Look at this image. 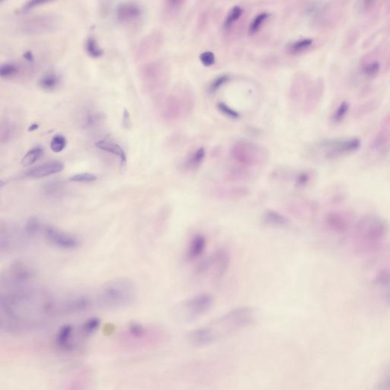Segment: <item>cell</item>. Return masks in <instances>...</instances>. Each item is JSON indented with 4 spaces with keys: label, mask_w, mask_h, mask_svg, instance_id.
Masks as SVG:
<instances>
[{
    "label": "cell",
    "mask_w": 390,
    "mask_h": 390,
    "mask_svg": "<svg viewBox=\"0 0 390 390\" xmlns=\"http://www.w3.org/2000/svg\"><path fill=\"white\" fill-rule=\"evenodd\" d=\"M123 125L126 126H129L130 125V115L128 110L125 109V112H123Z\"/></svg>",
    "instance_id": "cell-49"
},
{
    "label": "cell",
    "mask_w": 390,
    "mask_h": 390,
    "mask_svg": "<svg viewBox=\"0 0 390 390\" xmlns=\"http://www.w3.org/2000/svg\"><path fill=\"white\" fill-rule=\"evenodd\" d=\"M60 84V77L55 72H47L39 79L40 88L45 91H53Z\"/></svg>",
    "instance_id": "cell-25"
},
{
    "label": "cell",
    "mask_w": 390,
    "mask_h": 390,
    "mask_svg": "<svg viewBox=\"0 0 390 390\" xmlns=\"http://www.w3.org/2000/svg\"><path fill=\"white\" fill-rule=\"evenodd\" d=\"M21 66L18 63H3L0 67V77L2 79H12L16 77L20 74Z\"/></svg>",
    "instance_id": "cell-31"
},
{
    "label": "cell",
    "mask_w": 390,
    "mask_h": 390,
    "mask_svg": "<svg viewBox=\"0 0 390 390\" xmlns=\"http://www.w3.org/2000/svg\"><path fill=\"white\" fill-rule=\"evenodd\" d=\"M386 220L378 216L363 217L357 223L355 236L362 243L374 245L380 243L388 232Z\"/></svg>",
    "instance_id": "cell-5"
},
{
    "label": "cell",
    "mask_w": 390,
    "mask_h": 390,
    "mask_svg": "<svg viewBox=\"0 0 390 390\" xmlns=\"http://www.w3.org/2000/svg\"><path fill=\"white\" fill-rule=\"evenodd\" d=\"M215 299L210 294L198 295L185 301L183 304L184 315L188 321H193L208 311L213 306Z\"/></svg>",
    "instance_id": "cell-12"
},
{
    "label": "cell",
    "mask_w": 390,
    "mask_h": 390,
    "mask_svg": "<svg viewBox=\"0 0 390 390\" xmlns=\"http://www.w3.org/2000/svg\"><path fill=\"white\" fill-rule=\"evenodd\" d=\"M234 161L245 167H255L266 163L269 153L262 146L249 140L236 143L231 150Z\"/></svg>",
    "instance_id": "cell-4"
},
{
    "label": "cell",
    "mask_w": 390,
    "mask_h": 390,
    "mask_svg": "<svg viewBox=\"0 0 390 390\" xmlns=\"http://www.w3.org/2000/svg\"><path fill=\"white\" fill-rule=\"evenodd\" d=\"M66 144L67 142H66V139L64 136L62 135V134H57L52 138L51 141H50V149L55 153H60L64 150Z\"/></svg>",
    "instance_id": "cell-41"
},
{
    "label": "cell",
    "mask_w": 390,
    "mask_h": 390,
    "mask_svg": "<svg viewBox=\"0 0 390 390\" xmlns=\"http://www.w3.org/2000/svg\"><path fill=\"white\" fill-rule=\"evenodd\" d=\"M96 176L91 173H80L72 176L69 179L71 182H93L96 180Z\"/></svg>",
    "instance_id": "cell-44"
},
{
    "label": "cell",
    "mask_w": 390,
    "mask_h": 390,
    "mask_svg": "<svg viewBox=\"0 0 390 390\" xmlns=\"http://www.w3.org/2000/svg\"><path fill=\"white\" fill-rule=\"evenodd\" d=\"M324 93V85L316 82L310 85L306 92L303 99V109L307 113L313 112L320 104Z\"/></svg>",
    "instance_id": "cell-18"
},
{
    "label": "cell",
    "mask_w": 390,
    "mask_h": 390,
    "mask_svg": "<svg viewBox=\"0 0 390 390\" xmlns=\"http://www.w3.org/2000/svg\"><path fill=\"white\" fill-rule=\"evenodd\" d=\"M255 318V312L251 307H238L210 324L190 332L188 341L194 347L208 346L248 328L253 324Z\"/></svg>",
    "instance_id": "cell-2"
},
{
    "label": "cell",
    "mask_w": 390,
    "mask_h": 390,
    "mask_svg": "<svg viewBox=\"0 0 390 390\" xmlns=\"http://www.w3.org/2000/svg\"><path fill=\"white\" fill-rule=\"evenodd\" d=\"M361 146V141L358 137L334 138L320 141L316 148L326 159L333 160L355 153Z\"/></svg>",
    "instance_id": "cell-6"
},
{
    "label": "cell",
    "mask_w": 390,
    "mask_h": 390,
    "mask_svg": "<svg viewBox=\"0 0 390 390\" xmlns=\"http://www.w3.org/2000/svg\"><path fill=\"white\" fill-rule=\"evenodd\" d=\"M4 1H6V0H1V3H3Z\"/></svg>",
    "instance_id": "cell-53"
},
{
    "label": "cell",
    "mask_w": 390,
    "mask_h": 390,
    "mask_svg": "<svg viewBox=\"0 0 390 390\" xmlns=\"http://www.w3.org/2000/svg\"><path fill=\"white\" fill-rule=\"evenodd\" d=\"M194 100L191 94H172L166 99L163 115L167 120H176L191 114Z\"/></svg>",
    "instance_id": "cell-9"
},
{
    "label": "cell",
    "mask_w": 390,
    "mask_h": 390,
    "mask_svg": "<svg viewBox=\"0 0 390 390\" xmlns=\"http://www.w3.org/2000/svg\"><path fill=\"white\" fill-rule=\"evenodd\" d=\"M55 0H27L18 10L19 14L28 13L30 11L34 10L37 8L52 3Z\"/></svg>",
    "instance_id": "cell-37"
},
{
    "label": "cell",
    "mask_w": 390,
    "mask_h": 390,
    "mask_svg": "<svg viewBox=\"0 0 390 390\" xmlns=\"http://www.w3.org/2000/svg\"><path fill=\"white\" fill-rule=\"evenodd\" d=\"M100 325H101V321H100L99 318H96V317L88 318L79 326V335L83 339H86V338L93 335L98 330Z\"/></svg>",
    "instance_id": "cell-26"
},
{
    "label": "cell",
    "mask_w": 390,
    "mask_h": 390,
    "mask_svg": "<svg viewBox=\"0 0 390 390\" xmlns=\"http://www.w3.org/2000/svg\"><path fill=\"white\" fill-rule=\"evenodd\" d=\"M376 283L382 289L384 297L390 303V272L383 271L376 277Z\"/></svg>",
    "instance_id": "cell-28"
},
{
    "label": "cell",
    "mask_w": 390,
    "mask_h": 390,
    "mask_svg": "<svg viewBox=\"0 0 390 390\" xmlns=\"http://www.w3.org/2000/svg\"><path fill=\"white\" fill-rule=\"evenodd\" d=\"M350 110V104L348 101H342L340 104L336 108L335 110L333 112L331 120L334 123L339 125L342 123L345 117L348 115Z\"/></svg>",
    "instance_id": "cell-30"
},
{
    "label": "cell",
    "mask_w": 390,
    "mask_h": 390,
    "mask_svg": "<svg viewBox=\"0 0 390 390\" xmlns=\"http://www.w3.org/2000/svg\"><path fill=\"white\" fill-rule=\"evenodd\" d=\"M41 233L49 243L62 250H77L80 245L81 242L78 237L55 226H43Z\"/></svg>",
    "instance_id": "cell-11"
},
{
    "label": "cell",
    "mask_w": 390,
    "mask_h": 390,
    "mask_svg": "<svg viewBox=\"0 0 390 390\" xmlns=\"http://www.w3.org/2000/svg\"><path fill=\"white\" fill-rule=\"evenodd\" d=\"M269 17V14L267 12H262V13L258 14V15L254 18V20L252 21L250 23V28H249V33L250 36H253V34H256L258 31H259L261 27L262 26L263 23L268 20Z\"/></svg>",
    "instance_id": "cell-38"
},
{
    "label": "cell",
    "mask_w": 390,
    "mask_h": 390,
    "mask_svg": "<svg viewBox=\"0 0 390 390\" xmlns=\"http://www.w3.org/2000/svg\"><path fill=\"white\" fill-rule=\"evenodd\" d=\"M184 0H165V11L168 15L175 13L182 6Z\"/></svg>",
    "instance_id": "cell-43"
},
{
    "label": "cell",
    "mask_w": 390,
    "mask_h": 390,
    "mask_svg": "<svg viewBox=\"0 0 390 390\" xmlns=\"http://www.w3.org/2000/svg\"><path fill=\"white\" fill-rule=\"evenodd\" d=\"M243 13V9L240 6H236L231 9L225 19L223 28L225 30H229L232 28L235 22H237Z\"/></svg>",
    "instance_id": "cell-35"
},
{
    "label": "cell",
    "mask_w": 390,
    "mask_h": 390,
    "mask_svg": "<svg viewBox=\"0 0 390 390\" xmlns=\"http://www.w3.org/2000/svg\"><path fill=\"white\" fill-rule=\"evenodd\" d=\"M96 147L103 151L108 152L118 156L120 160V166H123L127 163V156L123 149L118 144L106 140H100L96 143Z\"/></svg>",
    "instance_id": "cell-22"
},
{
    "label": "cell",
    "mask_w": 390,
    "mask_h": 390,
    "mask_svg": "<svg viewBox=\"0 0 390 390\" xmlns=\"http://www.w3.org/2000/svg\"><path fill=\"white\" fill-rule=\"evenodd\" d=\"M231 264V255L227 250L220 249L213 255L201 261L197 267L195 273L198 275H204L213 270L215 279H220L227 272Z\"/></svg>",
    "instance_id": "cell-10"
},
{
    "label": "cell",
    "mask_w": 390,
    "mask_h": 390,
    "mask_svg": "<svg viewBox=\"0 0 390 390\" xmlns=\"http://www.w3.org/2000/svg\"><path fill=\"white\" fill-rule=\"evenodd\" d=\"M382 385H383V388H385V389H390V375L382 383Z\"/></svg>",
    "instance_id": "cell-52"
},
{
    "label": "cell",
    "mask_w": 390,
    "mask_h": 390,
    "mask_svg": "<svg viewBox=\"0 0 390 390\" xmlns=\"http://www.w3.org/2000/svg\"><path fill=\"white\" fill-rule=\"evenodd\" d=\"M141 77L147 85L151 86L160 85L165 77L164 68L158 62L147 63L141 69Z\"/></svg>",
    "instance_id": "cell-19"
},
{
    "label": "cell",
    "mask_w": 390,
    "mask_h": 390,
    "mask_svg": "<svg viewBox=\"0 0 390 390\" xmlns=\"http://www.w3.org/2000/svg\"><path fill=\"white\" fill-rule=\"evenodd\" d=\"M217 109H218V110L220 111L223 115H224L225 116L227 117H229V118L236 120V119H238L239 117V113L234 110V109H231V108L229 107V106H228L226 103L219 102L218 104H217Z\"/></svg>",
    "instance_id": "cell-42"
},
{
    "label": "cell",
    "mask_w": 390,
    "mask_h": 390,
    "mask_svg": "<svg viewBox=\"0 0 390 390\" xmlns=\"http://www.w3.org/2000/svg\"><path fill=\"white\" fill-rule=\"evenodd\" d=\"M324 223L329 231L336 234H343L349 229L351 219L344 212L331 211L325 216Z\"/></svg>",
    "instance_id": "cell-17"
},
{
    "label": "cell",
    "mask_w": 390,
    "mask_h": 390,
    "mask_svg": "<svg viewBox=\"0 0 390 390\" xmlns=\"http://www.w3.org/2000/svg\"><path fill=\"white\" fill-rule=\"evenodd\" d=\"M371 149L383 156L390 151V112L385 116L371 144Z\"/></svg>",
    "instance_id": "cell-14"
},
{
    "label": "cell",
    "mask_w": 390,
    "mask_h": 390,
    "mask_svg": "<svg viewBox=\"0 0 390 390\" xmlns=\"http://www.w3.org/2000/svg\"><path fill=\"white\" fill-rule=\"evenodd\" d=\"M97 119H98L97 115L93 113V112H90V114L87 115L86 119H85V121H86L85 123L88 126H91L92 125H94L97 121Z\"/></svg>",
    "instance_id": "cell-48"
},
{
    "label": "cell",
    "mask_w": 390,
    "mask_h": 390,
    "mask_svg": "<svg viewBox=\"0 0 390 390\" xmlns=\"http://www.w3.org/2000/svg\"><path fill=\"white\" fill-rule=\"evenodd\" d=\"M380 70V64L377 61L371 62L363 66L361 71L365 77L369 78L377 77Z\"/></svg>",
    "instance_id": "cell-40"
},
{
    "label": "cell",
    "mask_w": 390,
    "mask_h": 390,
    "mask_svg": "<svg viewBox=\"0 0 390 390\" xmlns=\"http://www.w3.org/2000/svg\"><path fill=\"white\" fill-rule=\"evenodd\" d=\"M61 296L32 283L1 289L2 330L22 334L40 329L52 318L62 315Z\"/></svg>",
    "instance_id": "cell-1"
},
{
    "label": "cell",
    "mask_w": 390,
    "mask_h": 390,
    "mask_svg": "<svg viewBox=\"0 0 390 390\" xmlns=\"http://www.w3.org/2000/svg\"><path fill=\"white\" fill-rule=\"evenodd\" d=\"M161 44L162 36L158 33L152 32L143 38L135 49L136 60H144L150 58L159 50Z\"/></svg>",
    "instance_id": "cell-15"
},
{
    "label": "cell",
    "mask_w": 390,
    "mask_h": 390,
    "mask_svg": "<svg viewBox=\"0 0 390 390\" xmlns=\"http://www.w3.org/2000/svg\"><path fill=\"white\" fill-rule=\"evenodd\" d=\"M144 15V9L137 2L126 1L117 6L115 18L120 25H134Z\"/></svg>",
    "instance_id": "cell-13"
},
{
    "label": "cell",
    "mask_w": 390,
    "mask_h": 390,
    "mask_svg": "<svg viewBox=\"0 0 390 390\" xmlns=\"http://www.w3.org/2000/svg\"><path fill=\"white\" fill-rule=\"evenodd\" d=\"M378 108L379 104L377 100H370L367 102L361 104V106H359L356 109V111H355V117L356 118H361V117L366 116V115L375 112Z\"/></svg>",
    "instance_id": "cell-34"
},
{
    "label": "cell",
    "mask_w": 390,
    "mask_h": 390,
    "mask_svg": "<svg viewBox=\"0 0 390 390\" xmlns=\"http://www.w3.org/2000/svg\"><path fill=\"white\" fill-rule=\"evenodd\" d=\"M84 48L90 58L98 59L104 55V50L98 44L97 39L93 36H90L85 39Z\"/></svg>",
    "instance_id": "cell-27"
},
{
    "label": "cell",
    "mask_w": 390,
    "mask_h": 390,
    "mask_svg": "<svg viewBox=\"0 0 390 390\" xmlns=\"http://www.w3.org/2000/svg\"><path fill=\"white\" fill-rule=\"evenodd\" d=\"M207 247V239L205 236L201 234L195 235L191 239L188 250H187L186 256L188 260H195L199 258L205 251Z\"/></svg>",
    "instance_id": "cell-21"
},
{
    "label": "cell",
    "mask_w": 390,
    "mask_h": 390,
    "mask_svg": "<svg viewBox=\"0 0 390 390\" xmlns=\"http://www.w3.org/2000/svg\"><path fill=\"white\" fill-rule=\"evenodd\" d=\"M313 41L310 39L299 40L291 43L288 47L289 53L291 55H299L311 47Z\"/></svg>",
    "instance_id": "cell-33"
},
{
    "label": "cell",
    "mask_w": 390,
    "mask_h": 390,
    "mask_svg": "<svg viewBox=\"0 0 390 390\" xmlns=\"http://www.w3.org/2000/svg\"><path fill=\"white\" fill-rule=\"evenodd\" d=\"M11 128L8 122L2 123L1 127V142L2 144L7 142L10 138Z\"/></svg>",
    "instance_id": "cell-46"
},
{
    "label": "cell",
    "mask_w": 390,
    "mask_h": 390,
    "mask_svg": "<svg viewBox=\"0 0 390 390\" xmlns=\"http://www.w3.org/2000/svg\"><path fill=\"white\" fill-rule=\"evenodd\" d=\"M206 157V150L204 147H199L191 153L184 163V166L187 170H197L204 163Z\"/></svg>",
    "instance_id": "cell-24"
},
{
    "label": "cell",
    "mask_w": 390,
    "mask_h": 390,
    "mask_svg": "<svg viewBox=\"0 0 390 390\" xmlns=\"http://www.w3.org/2000/svg\"><path fill=\"white\" fill-rule=\"evenodd\" d=\"M200 60L204 66H213L216 61L215 54L210 51L204 52L200 55Z\"/></svg>",
    "instance_id": "cell-45"
},
{
    "label": "cell",
    "mask_w": 390,
    "mask_h": 390,
    "mask_svg": "<svg viewBox=\"0 0 390 390\" xmlns=\"http://www.w3.org/2000/svg\"><path fill=\"white\" fill-rule=\"evenodd\" d=\"M60 25L58 15L44 13L25 19L19 24L18 31L22 36H39L54 32Z\"/></svg>",
    "instance_id": "cell-7"
},
{
    "label": "cell",
    "mask_w": 390,
    "mask_h": 390,
    "mask_svg": "<svg viewBox=\"0 0 390 390\" xmlns=\"http://www.w3.org/2000/svg\"><path fill=\"white\" fill-rule=\"evenodd\" d=\"M127 330H128L130 337L137 339V340L144 339L146 336H148L149 333H150V329H147L145 326L141 324V323H136V322L130 323Z\"/></svg>",
    "instance_id": "cell-29"
},
{
    "label": "cell",
    "mask_w": 390,
    "mask_h": 390,
    "mask_svg": "<svg viewBox=\"0 0 390 390\" xmlns=\"http://www.w3.org/2000/svg\"><path fill=\"white\" fill-rule=\"evenodd\" d=\"M98 307L121 308L131 305L137 297V288L128 278H117L104 285L96 295Z\"/></svg>",
    "instance_id": "cell-3"
},
{
    "label": "cell",
    "mask_w": 390,
    "mask_h": 390,
    "mask_svg": "<svg viewBox=\"0 0 390 390\" xmlns=\"http://www.w3.org/2000/svg\"><path fill=\"white\" fill-rule=\"evenodd\" d=\"M262 221L267 226L272 227H285L289 225V220L285 216L274 210H267L262 217Z\"/></svg>",
    "instance_id": "cell-23"
},
{
    "label": "cell",
    "mask_w": 390,
    "mask_h": 390,
    "mask_svg": "<svg viewBox=\"0 0 390 390\" xmlns=\"http://www.w3.org/2000/svg\"><path fill=\"white\" fill-rule=\"evenodd\" d=\"M64 169V165L59 161H50L39 165L26 172L25 175L31 179H41L59 173Z\"/></svg>",
    "instance_id": "cell-20"
},
{
    "label": "cell",
    "mask_w": 390,
    "mask_h": 390,
    "mask_svg": "<svg viewBox=\"0 0 390 390\" xmlns=\"http://www.w3.org/2000/svg\"><path fill=\"white\" fill-rule=\"evenodd\" d=\"M36 272L26 263L15 261L6 268L0 277L1 289L24 286L33 283Z\"/></svg>",
    "instance_id": "cell-8"
},
{
    "label": "cell",
    "mask_w": 390,
    "mask_h": 390,
    "mask_svg": "<svg viewBox=\"0 0 390 390\" xmlns=\"http://www.w3.org/2000/svg\"><path fill=\"white\" fill-rule=\"evenodd\" d=\"M44 155V150L41 147H36L30 150L22 160V165L25 167L31 166V165L39 161L40 158Z\"/></svg>",
    "instance_id": "cell-32"
},
{
    "label": "cell",
    "mask_w": 390,
    "mask_h": 390,
    "mask_svg": "<svg viewBox=\"0 0 390 390\" xmlns=\"http://www.w3.org/2000/svg\"><path fill=\"white\" fill-rule=\"evenodd\" d=\"M42 229L41 221L36 217H31L27 220L26 223H25V234L30 237H33V236L41 234Z\"/></svg>",
    "instance_id": "cell-36"
},
{
    "label": "cell",
    "mask_w": 390,
    "mask_h": 390,
    "mask_svg": "<svg viewBox=\"0 0 390 390\" xmlns=\"http://www.w3.org/2000/svg\"><path fill=\"white\" fill-rule=\"evenodd\" d=\"M310 181V175L308 172H303L297 175L296 179V185L298 187H304L308 184Z\"/></svg>",
    "instance_id": "cell-47"
},
{
    "label": "cell",
    "mask_w": 390,
    "mask_h": 390,
    "mask_svg": "<svg viewBox=\"0 0 390 390\" xmlns=\"http://www.w3.org/2000/svg\"><path fill=\"white\" fill-rule=\"evenodd\" d=\"M77 332L73 325L68 324L60 327L56 338L55 345L60 351L65 352L74 351L78 348V342L76 340Z\"/></svg>",
    "instance_id": "cell-16"
},
{
    "label": "cell",
    "mask_w": 390,
    "mask_h": 390,
    "mask_svg": "<svg viewBox=\"0 0 390 390\" xmlns=\"http://www.w3.org/2000/svg\"><path fill=\"white\" fill-rule=\"evenodd\" d=\"M229 81V76L226 75V74H223V75L219 76V77H216L211 82H210V85L208 87V92L210 94H214V93H217L218 90H220L222 86L227 83Z\"/></svg>",
    "instance_id": "cell-39"
},
{
    "label": "cell",
    "mask_w": 390,
    "mask_h": 390,
    "mask_svg": "<svg viewBox=\"0 0 390 390\" xmlns=\"http://www.w3.org/2000/svg\"><path fill=\"white\" fill-rule=\"evenodd\" d=\"M374 2L375 0H362V5L365 9H367V8L370 7Z\"/></svg>",
    "instance_id": "cell-50"
},
{
    "label": "cell",
    "mask_w": 390,
    "mask_h": 390,
    "mask_svg": "<svg viewBox=\"0 0 390 390\" xmlns=\"http://www.w3.org/2000/svg\"><path fill=\"white\" fill-rule=\"evenodd\" d=\"M39 125L38 123H31V125H30L29 127H28V131H29V132H33V131H36V130L39 129Z\"/></svg>",
    "instance_id": "cell-51"
}]
</instances>
